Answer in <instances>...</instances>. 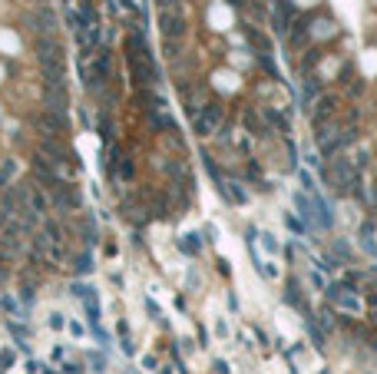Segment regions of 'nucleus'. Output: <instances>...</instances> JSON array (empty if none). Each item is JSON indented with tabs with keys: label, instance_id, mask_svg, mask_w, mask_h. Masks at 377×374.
Instances as JSON below:
<instances>
[{
	"label": "nucleus",
	"instance_id": "3",
	"mask_svg": "<svg viewBox=\"0 0 377 374\" xmlns=\"http://www.w3.org/2000/svg\"><path fill=\"white\" fill-rule=\"evenodd\" d=\"M219 123H222V110H219V106H202V113L196 116V133L199 136H209V133L219 129Z\"/></svg>",
	"mask_w": 377,
	"mask_h": 374
},
{
	"label": "nucleus",
	"instance_id": "10",
	"mask_svg": "<svg viewBox=\"0 0 377 374\" xmlns=\"http://www.w3.org/2000/svg\"><path fill=\"white\" fill-rule=\"evenodd\" d=\"M89 262H93L89 255H79V258H76V271H79V275H86V271L93 268V265H89Z\"/></svg>",
	"mask_w": 377,
	"mask_h": 374
},
{
	"label": "nucleus",
	"instance_id": "14",
	"mask_svg": "<svg viewBox=\"0 0 377 374\" xmlns=\"http://www.w3.org/2000/svg\"><path fill=\"white\" fill-rule=\"evenodd\" d=\"M298 4H308V7H311V4H314V0H298Z\"/></svg>",
	"mask_w": 377,
	"mask_h": 374
},
{
	"label": "nucleus",
	"instance_id": "6",
	"mask_svg": "<svg viewBox=\"0 0 377 374\" xmlns=\"http://www.w3.org/2000/svg\"><path fill=\"white\" fill-rule=\"evenodd\" d=\"M314 100H318V80L311 76V80H305V89H301V103L311 106Z\"/></svg>",
	"mask_w": 377,
	"mask_h": 374
},
{
	"label": "nucleus",
	"instance_id": "2",
	"mask_svg": "<svg viewBox=\"0 0 377 374\" xmlns=\"http://www.w3.org/2000/svg\"><path fill=\"white\" fill-rule=\"evenodd\" d=\"M328 179H331V189L334 192H347L351 185H357V175H354V169L344 159H334V166L328 169Z\"/></svg>",
	"mask_w": 377,
	"mask_h": 374
},
{
	"label": "nucleus",
	"instance_id": "1",
	"mask_svg": "<svg viewBox=\"0 0 377 374\" xmlns=\"http://www.w3.org/2000/svg\"><path fill=\"white\" fill-rule=\"evenodd\" d=\"M328 298L338 305V308H344V311H361V298H357L354 288L344 285V282H331L328 285Z\"/></svg>",
	"mask_w": 377,
	"mask_h": 374
},
{
	"label": "nucleus",
	"instance_id": "9",
	"mask_svg": "<svg viewBox=\"0 0 377 374\" xmlns=\"http://www.w3.org/2000/svg\"><path fill=\"white\" fill-rule=\"evenodd\" d=\"M331 33H334V30H331L328 20H318V24H314V37H331Z\"/></svg>",
	"mask_w": 377,
	"mask_h": 374
},
{
	"label": "nucleus",
	"instance_id": "11",
	"mask_svg": "<svg viewBox=\"0 0 377 374\" xmlns=\"http://www.w3.org/2000/svg\"><path fill=\"white\" fill-rule=\"evenodd\" d=\"M288 225H291V229H295V232H298V235H305V232H308L305 225H301L298 219H295V215H288Z\"/></svg>",
	"mask_w": 377,
	"mask_h": 374
},
{
	"label": "nucleus",
	"instance_id": "7",
	"mask_svg": "<svg viewBox=\"0 0 377 374\" xmlns=\"http://www.w3.org/2000/svg\"><path fill=\"white\" fill-rule=\"evenodd\" d=\"M258 239H261V245H265V252H268V255H281V245L275 242V235H268V232H261Z\"/></svg>",
	"mask_w": 377,
	"mask_h": 374
},
{
	"label": "nucleus",
	"instance_id": "8",
	"mask_svg": "<svg viewBox=\"0 0 377 374\" xmlns=\"http://www.w3.org/2000/svg\"><path fill=\"white\" fill-rule=\"evenodd\" d=\"M179 245H182V252H189V255H199V248H202V245H199V235H196V232H192V235H185V242H179Z\"/></svg>",
	"mask_w": 377,
	"mask_h": 374
},
{
	"label": "nucleus",
	"instance_id": "13",
	"mask_svg": "<svg viewBox=\"0 0 377 374\" xmlns=\"http://www.w3.org/2000/svg\"><path fill=\"white\" fill-rule=\"evenodd\" d=\"M63 371H66V374H79V364H66Z\"/></svg>",
	"mask_w": 377,
	"mask_h": 374
},
{
	"label": "nucleus",
	"instance_id": "5",
	"mask_svg": "<svg viewBox=\"0 0 377 374\" xmlns=\"http://www.w3.org/2000/svg\"><path fill=\"white\" fill-rule=\"evenodd\" d=\"M361 245H364V252H367V255H374V258H377V242H374V229H370L367 222L361 225Z\"/></svg>",
	"mask_w": 377,
	"mask_h": 374
},
{
	"label": "nucleus",
	"instance_id": "4",
	"mask_svg": "<svg viewBox=\"0 0 377 374\" xmlns=\"http://www.w3.org/2000/svg\"><path fill=\"white\" fill-rule=\"evenodd\" d=\"M222 196H225L232 206H245V202H248V192H245L238 182H222Z\"/></svg>",
	"mask_w": 377,
	"mask_h": 374
},
{
	"label": "nucleus",
	"instance_id": "12",
	"mask_svg": "<svg viewBox=\"0 0 377 374\" xmlns=\"http://www.w3.org/2000/svg\"><path fill=\"white\" fill-rule=\"evenodd\" d=\"M89 361H93V367H96V371H103V367H106V358H103V354H93Z\"/></svg>",
	"mask_w": 377,
	"mask_h": 374
}]
</instances>
